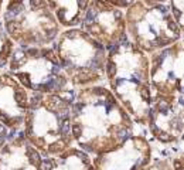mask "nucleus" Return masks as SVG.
<instances>
[{"mask_svg": "<svg viewBox=\"0 0 184 170\" xmlns=\"http://www.w3.org/2000/svg\"><path fill=\"white\" fill-rule=\"evenodd\" d=\"M10 40L18 48L50 47L61 33L47 0H9L0 17Z\"/></svg>", "mask_w": 184, "mask_h": 170, "instance_id": "obj_6", "label": "nucleus"}, {"mask_svg": "<svg viewBox=\"0 0 184 170\" xmlns=\"http://www.w3.org/2000/svg\"><path fill=\"white\" fill-rule=\"evenodd\" d=\"M81 30L106 51L126 40L125 11L109 0H89Z\"/></svg>", "mask_w": 184, "mask_h": 170, "instance_id": "obj_10", "label": "nucleus"}, {"mask_svg": "<svg viewBox=\"0 0 184 170\" xmlns=\"http://www.w3.org/2000/svg\"><path fill=\"white\" fill-rule=\"evenodd\" d=\"M11 136H13V133H11L9 129H6V128H4L2 123H0V148H2V146H3L6 142H7Z\"/></svg>", "mask_w": 184, "mask_h": 170, "instance_id": "obj_19", "label": "nucleus"}, {"mask_svg": "<svg viewBox=\"0 0 184 170\" xmlns=\"http://www.w3.org/2000/svg\"><path fill=\"white\" fill-rule=\"evenodd\" d=\"M152 146H153V159L146 170H173V164H171V160H170V152H171V148L174 145L157 146L152 143Z\"/></svg>", "mask_w": 184, "mask_h": 170, "instance_id": "obj_16", "label": "nucleus"}, {"mask_svg": "<svg viewBox=\"0 0 184 170\" xmlns=\"http://www.w3.org/2000/svg\"><path fill=\"white\" fill-rule=\"evenodd\" d=\"M14 48H16L14 43L7 36V33L3 27V23L0 20V72L6 71Z\"/></svg>", "mask_w": 184, "mask_h": 170, "instance_id": "obj_17", "label": "nucleus"}, {"mask_svg": "<svg viewBox=\"0 0 184 170\" xmlns=\"http://www.w3.org/2000/svg\"><path fill=\"white\" fill-rule=\"evenodd\" d=\"M0 170H44V157L21 133L0 148Z\"/></svg>", "mask_w": 184, "mask_h": 170, "instance_id": "obj_13", "label": "nucleus"}, {"mask_svg": "<svg viewBox=\"0 0 184 170\" xmlns=\"http://www.w3.org/2000/svg\"><path fill=\"white\" fill-rule=\"evenodd\" d=\"M89 0H47L57 24L62 30L81 29Z\"/></svg>", "mask_w": 184, "mask_h": 170, "instance_id": "obj_14", "label": "nucleus"}, {"mask_svg": "<svg viewBox=\"0 0 184 170\" xmlns=\"http://www.w3.org/2000/svg\"><path fill=\"white\" fill-rule=\"evenodd\" d=\"M153 159V146L144 130L137 129L109 152L92 157L95 170H146Z\"/></svg>", "mask_w": 184, "mask_h": 170, "instance_id": "obj_11", "label": "nucleus"}, {"mask_svg": "<svg viewBox=\"0 0 184 170\" xmlns=\"http://www.w3.org/2000/svg\"><path fill=\"white\" fill-rule=\"evenodd\" d=\"M149 78L153 95L184 96V43L177 41L149 54Z\"/></svg>", "mask_w": 184, "mask_h": 170, "instance_id": "obj_9", "label": "nucleus"}, {"mask_svg": "<svg viewBox=\"0 0 184 170\" xmlns=\"http://www.w3.org/2000/svg\"><path fill=\"white\" fill-rule=\"evenodd\" d=\"M62 72L74 89L105 85L108 51L81 29L62 30L52 44Z\"/></svg>", "mask_w": 184, "mask_h": 170, "instance_id": "obj_4", "label": "nucleus"}, {"mask_svg": "<svg viewBox=\"0 0 184 170\" xmlns=\"http://www.w3.org/2000/svg\"><path fill=\"white\" fill-rule=\"evenodd\" d=\"M105 85L118 99L135 126L144 130L153 102L149 78V57L127 40L108 51Z\"/></svg>", "mask_w": 184, "mask_h": 170, "instance_id": "obj_2", "label": "nucleus"}, {"mask_svg": "<svg viewBox=\"0 0 184 170\" xmlns=\"http://www.w3.org/2000/svg\"><path fill=\"white\" fill-rule=\"evenodd\" d=\"M3 9H4V2L0 0V17H2V13H3Z\"/></svg>", "mask_w": 184, "mask_h": 170, "instance_id": "obj_20", "label": "nucleus"}, {"mask_svg": "<svg viewBox=\"0 0 184 170\" xmlns=\"http://www.w3.org/2000/svg\"><path fill=\"white\" fill-rule=\"evenodd\" d=\"M75 91L60 95H40L24 118L20 133L44 159L52 157L74 146L71 135V105Z\"/></svg>", "mask_w": 184, "mask_h": 170, "instance_id": "obj_3", "label": "nucleus"}, {"mask_svg": "<svg viewBox=\"0 0 184 170\" xmlns=\"http://www.w3.org/2000/svg\"><path fill=\"white\" fill-rule=\"evenodd\" d=\"M44 170H95L92 156L76 146L52 157L44 159Z\"/></svg>", "mask_w": 184, "mask_h": 170, "instance_id": "obj_15", "label": "nucleus"}, {"mask_svg": "<svg viewBox=\"0 0 184 170\" xmlns=\"http://www.w3.org/2000/svg\"><path fill=\"white\" fill-rule=\"evenodd\" d=\"M34 98L7 71L0 72V123L13 135L20 133Z\"/></svg>", "mask_w": 184, "mask_h": 170, "instance_id": "obj_12", "label": "nucleus"}, {"mask_svg": "<svg viewBox=\"0 0 184 170\" xmlns=\"http://www.w3.org/2000/svg\"><path fill=\"white\" fill-rule=\"evenodd\" d=\"M144 133L153 145L157 146L183 143L184 96L153 95Z\"/></svg>", "mask_w": 184, "mask_h": 170, "instance_id": "obj_8", "label": "nucleus"}, {"mask_svg": "<svg viewBox=\"0 0 184 170\" xmlns=\"http://www.w3.org/2000/svg\"><path fill=\"white\" fill-rule=\"evenodd\" d=\"M23 88L40 95H60L75 91L67 80L52 45L18 48L6 68Z\"/></svg>", "mask_w": 184, "mask_h": 170, "instance_id": "obj_7", "label": "nucleus"}, {"mask_svg": "<svg viewBox=\"0 0 184 170\" xmlns=\"http://www.w3.org/2000/svg\"><path fill=\"white\" fill-rule=\"evenodd\" d=\"M169 7L176 24L180 27L181 31H184V3L181 0H169Z\"/></svg>", "mask_w": 184, "mask_h": 170, "instance_id": "obj_18", "label": "nucleus"}, {"mask_svg": "<svg viewBox=\"0 0 184 170\" xmlns=\"http://www.w3.org/2000/svg\"><path fill=\"white\" fill-rule=\"evenodd\" d=\"M125 29L126 40L147 55L183 40L169 0H133L125 10Z\"/></svg>", "mask_w": 184, "mask_h": 170, "instance_id": "obj_5", "label": "nucleus"}, {"mask_svg": "<svg viewBox=\"0 0 184 170\" xmlns=\"http://www.w3.org/2000/svg\"><path fill=\"white\" fill-rule=\"evenodd\" d=\"M137 130L106 85L75 89L71 105L74 146L89 156L109 152Z\"/></svg>", "mask_w": 184, "mask_h": 170, "instance_id": "obj_1", "label": "nucleus"}]
</instances>
